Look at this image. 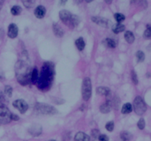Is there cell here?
Returning a JSON list of instances; mask_svg holds the SVG:
<instances>
[{
    "mask_svg": "<svg viewBox=\"0 0 151 141\" xmlns=\"http://www.w3.org/2000/svg\"><path fill=\"white\" fill-rule=\"evenodd\" d=\"M54 76H55V67L53 63L50 62H44L37 81L38 88L42 90H45L49 88L53 81Z\"/></svg>",
    "mask_w": 151,
    "mask_h": 141,
    "instance_id": "obj_1",
    "label": "cell"
},
{
    "mask_svg": "<svg viewBox=\"0 0 151 141\" xmlns=\"http://www.w3.org/2000/svg\"><path fill=\"white\" fill-rule=\"evenodd\" d=\"M31 70L30 64L25 60H19L15 65V73L17 80L21 85H28L30 82Z\"/></svg>",
    "mask_w": 151,
    "mask_h": 141,
    "instance_id": "obj_2",
    "label": "cell"
},
{
    "mask_svg": "<svg viewBox=\"0 0 151 141\" xmlns=\"http://www.w3.org/2000/svg\"><path fill=\"white\" fill-rule=\"evenodd\" d=\"M59 17L63 23L70 28H75L79 25L80 19L76 15L72 14L69 11L63 10L59 13Z\"/></svg>",
    "mask_w": 151,
    "mask_h": 141,
    "instance_id": "obj_3",
    "label": "cell"
},
{
    "mask_svg": "<svg viewBox=\"0 0 151 141\" xmlns=\"http://www.w3.org/2000/svg\"><path fill=\"white\" fill-rule=\"evenodd\" d=\"M35 110L38 113L42 115H55L58 112V110L54 107L50 106L47 104L37 103L35 105Z\"/></svg>",
    "mask_w": 151,
    "mask_h": 141,
    "instance_id": "obj_4",
    "label": "cell"
},
{
    "mask_svg": "<svg viewBox=\"0 0 151 141\" xmlns=\"http://www.w3.org/2000/svg\"><path fill=\"white\" fill-rule=\"evenodd\" d=\"M92 85L89 77H85L83 81L82 96L84 101H89L92 96Z\"/></svg>",
    "mask_w": 151,
    "mask_h": 141,
    "instance_id": "obj_5",
    "label": "cell"
},
{
    "mask_svg": "<svg viewBox=\"0 0 151 141\" xmlns=\"http://www.w3.org/2000/svg\"><path fill=\"white\" fill-rule=\"evenodd\" d=\"M133 109L136 115H142L147 111V105L140 96H136L133 101Z\"/></svg>",
    "mask_w": 151,
    "mask_h": 141,
    "instance_id": "obj_6",
    "label": "cell"
},
{
    "mask_svg": "<svg viewBox=\"0 0 151 141\" xmlns=\"http://www.w3.org/2000/svg\"><path fill=\"white\" fill-rule=\"evenodd\" d=\"M11 112L4 104H0V123L7 124L11 121Z\"/></svg>",
    "mask_w": 151,
    "mask_h": 141,
    "instance_id": "obj_7",
    "label": "cell"
},
{
    "mask_svg": "<svg viewBox=\"0 0 151 141\" xmlns=\"http://www.w3.org/2000/svg\"><path fill=\"white\" fill-rule=\"evenodd\" d=\"M92 21L97 25H99V26L102 27L110 28L112 27V26H113V23H112L111 21L105 18H102V17H92Z\"/></svg>",
    "mask_w": 151,
    "mask_h": 141,
    "instance_id": "obj_8",
    "label": "cell"
},
{
    "mask_svg": "<svg viewBox=\"0 0 151 141\" xmlns=\"http://www.w3.org/2000/svg\"><path fill=\"white\" fill-rule=\"evenodd\" d=\"M13 106L15 108H16L19 111L20 113L21 114L25 113L28 109V107H29L28 103L25 100H23V99H17V100H15L13 102Z\"/></svg>",
    "mask_w": 151,
    "mask_h": 141,
    "instance_id": "obj_9",
    "label": "cell"
},
{
    "mask_svg": "<svg viewBox=\"0 0 151 141\" xmlns=\"http://www.w3.org/2000/svg\"><path fill=\"white\" fill-rule=\"evenodd\" d=\"M96 92L98 95L100 96H105L107 98V100H110V98L111 96V92L110 89L107 87H99L97 88Z\"/></svg>",
    "mask_w": 151,
    "mask_h": 141,
    "instance_id": "obj_10",
    "label": "cell"
},
{
    "mask_svg": "<svg viewBox=\"0 0 151 141\" xmlns=\"http://www.w3.org/2000/svg\"><path fill=\"white\" fill-rule=\"evenodd\" d=\"M18 28L16 25L15 24H11L8 27V35L10 38H16L18 36Z\"/></svg>",
    "mask_w": 151,
    "mask_h": 141,
    "instance_id": "obj_11",
    "label": "cell"
},
{
    "mask_svg": "<svg viewBox=\"0 0 151 141\" xmlns=\"http://www.w3.org/2000/svg\"><path fill=\"white\" fill-rule=\"evenodd\" d=\"M46 8L43 5H38L36 8H35V11H34V14H35V17L39 19H42L46 15Z\"/></svg>",
    "mask_w": 151,
    "mask_h": 141,
    "instance_id": "obj_12",
    "label": "cell"
},
{
    "mask_svg": "<svg viewBox=\"0 0 151 141\" xmlns=\"http://www.w3.org/2000/svg\"><path fill=\"white\" fill-rule=\"evenodd\" d=\"M111 100H107V102L105 103L102 104L101 105L100 107H99V110H100V112L102 113L107 114L111 110Z\"/></svg>",
    "mask_w": 151,
    "mask_h": 141,
    "instance_id": "obj_13",
    "label": "cell"
},
{
    "mask_svg": "<svg viewBox=\"0 0 151 141\" xmlns=\"http://www.w3.org/2000/svg\"><path fill=\"white\" fill-rule=\"evenodd\" d=\"M52 29H53V32L55 34V35L58 38H61V37L64 36V29L61 28V27L57 23H54L53 25H52Z\"/></svg>",
    "mask_w": 151,
    "mask_h": 141,
    "instance_id": "obj_14",
    "label": "cell"
},
{
    "mask_svg": "<svg viewBox=\"0 0 151 141\" xmlns=\"http://www.w3.org/2000/svg\"><path fill=\"white\" fill-rule=\"evenodd\" d=\"M74 141H90V137L84 132H79L75 135Z\"/></svg>",
    "mask_w": 151,
    "mask_h": 141,
    "instance_id": "obj_15",
    "label": "cell"
},
{
    "mask_svg": "<svg viewBox=\"0 0 151 141\" xmlns=\"http://www.w3.org/2000/svg\"><path fill=\"white\" fill-rule=\"evenodd\" d=\"M41 132H42V128L40 125H33L31 126L30 129H29V132L33 136H38L41 135Z\"/></svg>",
    "mask_w": 151,
    "mask_h": 141,
    "instance_id": "obj_16",
    "label": "cell"
},
{
    "mask_svg": "<svg viewBox=\"0 0 151 141\" xmlns=\"http://www.w3.org/2000/svg\"><path fill=\"white\" fill-rule=\"evenodd\" d=\"M102 43L107 48H111V49H114L116 46V43L114 40L111 38H106L102 41Z\"/></svg>",
    "mask_w": 151,
    "mask_h": 141,
    "instance_id": "obj_17",
    "label": "cell"
},
{
    "mask_svg": "<svg viewBox=\"0 0 151 141\" xmlns=\"http://www.w3.org/2000/svg\"><path fill=\"white\" fill-rule=\"evenodd\" d=\"M125 39L128 43H133L135 41V36L134 34L131 32V31H126L124 35Z\"/></svg>",
    "mask_w": 151,
    "mask_h": 141,
    "instance_id": "obj_18",
    "label": "cell"
},
{
    "mask_svg": "<svg viewBox=\"0 0 151 141\" xmlns=\"http://www.w3.org/2000/svg\"><path fill=\"white\" fill-rule=\"evenodd\" d=\"M125 29V26L124 25H122V24H116V25H113L112 26V30L114 32L115 34H119L120 32H123Z\"/></svg>",
    "mask_w": 151,
    "mask_h": 141,
    "instance_id": "obj_19",
    "label": "cell"
},
{
    "mask_svg": "<svg viewBox=\"0 0 151 141\" xmlns=\"http://www.w3.org/2000/svg\"><path fill=\"white\" fill-rule=\"evenodd\" d=\"M133 110V106L131 103H125L122 107V109L121 112L122 114H129L132 112Z\"/></svg>",
    "mask_w": 151,
    "mask_h": 141,
    "instance_id": "obj_20",
    "label": "cell"
},
{
    "mask_svg": "<svg viewBox=\"0 0 151 141\" xmlns=\"http://www.w3.org/2000/svg\"><path fill=\"white\" fill-rule=\"evenodd\" d=\"M75 45L79 51H83L85 46V41L83 38H79L75 41Z\"/></svg>",
    "mask_w": 151,
    "mask_h": 141,
    "instance_id": "obj_21",
    "label": "cell"
},
{
    "mask_svg": "<svg viewBox=\"0 0 151 141\" xmlns=\"http://www.w3.org/2000/svg\"><path fill=\"white\" fill-rule=\"evenodd\" d=\"M38 71L36 68H33L32 70V72H31V76H30V82H32V84H36L37 81L38 79Z\"/></svg>",
    "mask_w": 151,
    "mask_h": 141,
    "instance_id": "obj_22",
    "label": "cell"
},
{
    "mask_svg": "<svg viewBox=\"0 0 151 141\" xmlns=\"http://www.w3.org/2000/svg\"><path fill=\"white\" fill-rule=\"evenodd\" d=\"M120 138L122 141H130L132 139V135L128 132H122L120 133Z\"/></svg>",
    "mask_w": 151,
    "mask_h": 141,
    "instance_id": "obj_23",
    "label": "cell"
},
{
    "mask_svg": "<svg viewBox=\"0 0 151 141\" xmlns=\"http://www.w3.org/2000/svg\"><path fill=\"white\" fill-rule=\"evenodd\" d=\"M22 11V9H21V7L19 5H14L11 10V12L12 13V15H20V13Z\"/></svg>",
    "mask_w": 151,
    "mask_h": 141,
    "instance_id": "obj_24",
    "label": "cell"
},
{
    "mask_svg": "<svg viewBox=\"0 0 151 141\" xmlns=\"http://www.w3.org/2000/svg\"><path fill=\"white\" fill-rule=\"evenodd\" d=\"M111 106L112 107H114V109H118L119 107V105H120V99L119 97L116 96L113 99V100H111Z\"/></svg>",
    "mask_w": 151,
    "mask_h": 141,
    "instance_id": "obj_25",
    "label": "cell"
},
{
    "mask_svg": "<svg viewBox=\"0 0 151 141\" xmlns=\"http://www.w3.org/2000/svg\"><path fill=\"white\" fill-rule=\"evenodd\" d=\"M143 37L146 40H150L151 38V28L150 25H147V29L144 32Z\"/></svg>",
    "mask_w": 151,
    "mask_h": 141,
    "instance_id": "obj_26",
    "label": "cell"
},
{
    "mask_svg": "<svg viewBox=\"0 0 151 141\" xmlns=\"http://www.w3.org/2000/svg\"><path fill=\"white\" fill-rule=\"evenodd\" d=\"M114 18L116 21H117L119 24H120L121 22L124 21L125 19V16L122 13H116L114 14Z\"/></svg>",
    "mask_w": 151,
    "mask_h": 141,
    "instance_id": "obj_27",
    "label": "cell"
},
{
    "mask_svg": "<svg viewBox=\"0 0 151 141\" xmlns=\"http://www.w3.org/2000/svg\"><path fill=\"white\" fill-rule=\"evenodd\" d=\"M22 3L25 5V8H32L33 5H35V2L32 1V0H23V1H22Z\"/></svg>",
    "mask_w": 151,
    "mask_h": 141,
    "instance_id": "obj_28",
    "label": "cell"
},
{
    "mask_svg": "<svg viewBox=\"0 0 151 141\" xmlns=\"http://www.w3.org/2000/svg\"><path fill=\"white\" fill-rule=\"evenodd\" d=\"M136 58L138 60V62H142L145 60V55L144 54V52L142 51H138L136 52Z\"/></svg>",
    "mask_w": 151,
    "mask_h": 141,
    "instance_id": "obj_29",
    "label": "cell"
},
{
    "mask_svg": "<svg viewBox=\"0 0 151 141\" xmlns=\"http://www.w3.org/2000/svg\"><path fill=\"white\" fill-rule=\"evenodd\" d=\"M5 94L8 97H11L13 94V88L10 85H6L5 87Z\"/></svg>",
    "mask_w": 151,
    "mask_h": 141,
    "instance_id": "obj_30",
    "label": "cell"
},
{
    "mask_svg": "<svg viewBox=\"0 0 151 141\" xmlns=\"http://www.w3.org/2000/svg\"><path fill=\"white\" fill-rule=\"evenodd\" d=\"M91 135H92V138H93L94 140H97L98 139V137H99V136L100 135H99V131L98 130V129H92V132H91Z\"/></svg>",
    "mask_w": 151,
    "mask_h": 141,
    "instance_id": "obj_31",
    "label": "cell"
},
{
    "mask_svg": "<svg viewBox=\"0 0 151 141\" xmlns=\"http://www.w3.org/2000/svg\"><path fill=\"white\" fill-rule=\"evenodd\" d=\"M114 121L108 122L106 125H105V129L109 132H112L114 130Z\"/></svg>",
    "mask_w": 151,
    "mask_h": 141,
    "instance_id": "obj_32",
    "label": "cell"
},
{
    "mask_svg": "<svg viewBox=\"0 0 151 141\" xmlns=\"http://www.w3.org/2000/svg\"><path fill=\"white\" fill-rule=\"evenodd\" d=\"M137 126L139 129H141V130H142V129H145V119H142H142H139V121H138V123H137Z\"/></svg>",
    "mask_w": 151,
    "mask_h": 141,
    "instance_id": "obj_33",
    "label": "cell"
},
{
    "mask_svg": "<svg viewBox=\"0 0 151 141\" xmlns=\"http://www.w3.org/2000/svg\"><path fill=\"white\" fill-rule=\"evenodd\" d=\"M131 79L133 83H134L135 85H137L139 80H138L137 75H136V72H135V71H133H133H131Z\"/></svg>",
    "mask_w": 151,
    "mask_h": 141,
    "instance_id": "obj_34",
    "label": "cell"
},
{
    "mask_svg": "<svg viewBox=\"0 0 151 141\" xmlns=\"http://www.w3.org/2000/svg\"><path fill=\"white\" fill-rule=\"evenodd\" d=\"M99 141H109V137L105 135H100L98 137Z\"/></svg>",
    "mask_w": 151,
    "mask_h": 141,
    "instance_id": "obj_35",
    "label": "cell"
},
{
    "mask_svg": "<svg viewBox=\"0 0 151 141\" xmlns=\"http://www.w3.org/2000/svg\"><path fill=\"white\" fill-rule=\"evenodd\" d=\"M5 101V96L3 95L2 91H0V104H4V102Z\"/></svg>",
    "mask_w": 151,
    "mask_h": 141,
    "instance_id": "obj_36",
    "label": "cell"
},
{
    "mask_svg": "<svg viewBox=\"0 0 151 141\" xmlns=\"http://www.w3.org/2000/svg\"><path fill=\"white\" fill-rule=\"evenodd\" d=\"M11 120L16 121H17L19 120V117H18L17 115H16V114L12 113V114H11Z\"/></svg>",
    "mask_w": 151,
    "mask_h": 141,
    "instance_id": "obj_37",
    "label": "cell"
},
{
    "mask_svg": "<svg viewBox=\"0 0 151 141\" xmlns=\"http://www.w3.org/2000/svg\"><path fill=\"white\" fill-rule=\"evenodd\" d=\"M4 34L5 33H4L3 30H2V29H0V39H1V38L4 36Z\"/></svg>",
    "mask_w": 151,
    "mask_h": 141,
    "instance_id": "obj_38",
    "label": "cell"
},
{
    "mask_svg": "<svg viewBox=\"0 0 151 141\" xmlns=\"http://www.w3.org/2000/svg\"><path fill=\"white\" fill-rule=\"evenodd\" d=\"M3 5H4V1H0V10L2 9V7Z\"/></svg>",
    "mask_w": 151,
    "mask_h": 141,
    "instance_id": "obj_39",
    "label": "cell"
},
{
    "mask_svg": "<svg viewBox=\"0 0 151 141\" xmlns=\"http://www.w3.org/2000/svg\"><path fill=\"white\" fill-rule=\"evenodd\" d=\"M105 3H107V4H109V5H110V4H111V2H112V1H109V0H105Z\"/></svg>",
    "mask_w": 151,
    "mask_h": 141,
    "instance_id": "obj_40",
    "label": "cell"
},
{
    "mask_svg": "<svg viewBox=\"0 0 151 141\" xmlns=\"http://www.w3.org/2000/svg\"><path fill=\"white\" fill-rule=\"evenodd\" d=\"M66 2V0H65V1H61V5H65Z\"/></svg>",
    "mask_w": 151,
    "mask_h": 141,
    "instance_id": "obj_41",
    "label": "cell"
},
{
    "mask_svg": "<svg viewBox=\"0 0 151 141\" xmlns=\"http://www.w3.org/2000/svg\"><path fill=\"white\" fill-rule=\"evenodd\" d=\"M49 141H56V140H49Z\"/></svg>",
    "mask_w": 151,
    "mask_h": 141,
    "instance_id": "obj_42",
    "label": "cell"
}]
</instances>
